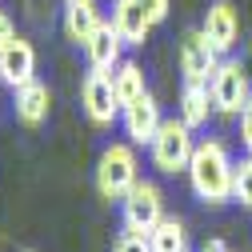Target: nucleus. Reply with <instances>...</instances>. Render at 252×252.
<instances>
[{
    "mask_svg": "<svg viewBox=\"0 0 252 252\" xmlns=\"http://www.w3.org/2000/svg\"><path fill=\"white\" fill-rule=\"evenodd\" d=\"M232 180H236V160L220 140H196V152L188 160V184L196 200L204 204H228L232 200Z\"/></svg>",
    "mask_w": 252,
    "mask_h": 252,
    "instance_id": "f257e3e1",
    "label": "nucleus"
},
{
    "mask_svg": "<svg viewBox=\"0 0 252 252\" xmlns=\"http://www.w3.org/2000/svg\"><path fill=\"white\" fill-rule=\"evenodd\" d=\"M96 192L100 200H124L128 196V188L140 180V160H136V144L128 140H112L104 152H100V160H96Z\"/></svg>",
    "mask_w": 252,
    "mask_h": 252,
    "instance_id": "f03ea898",
    "label": "nucleus"
},
{
    "mask_svg": "<svg viewBox=\"0 0 252 252\" xmlns=\"http://www.w3.org/2000/svg\"><path fill=\"white\" fill-rule=\"evenodd\" d=\"M192 152H196V140H192V128L172 116L164 120L160 128H156L152 144H148V156H152V168L156 172H164V176H176V172H188V160H192Z\"/></svg>",
    "mask_w": 252,
    "mask_h": 252,
    "instance_id": "7ed1b4c3",
    "label": "nucleus"
},
{
    "mask_svg": "<svg viewBox=\"0 0 252 252\" xmlns=\"http://www.w3.org/2000/svg\"><path fill=\"white\" fill-rule=\"evenodd\" d=\"M208 92H212V104H216L220 116H240V108L252 100V76L240 60L224 56L220 68L212 72V80H208Z\"/></svg>",
    "mask_w": 252,
    "mask_h": 252,
    "instance_id": "20e7f679",
    "label": "nucleus"
},
{
    "mask_svg": "<svg viewBox=\"0 0 252 252\" xmlns=\"http://www.w3.org/2000/svg\"><path fill=\"white\" fill-rule=\"evenodd\" d=\"M120 204H124V232L148 236L164 220V192H160V184H152V180H136Z\"/></svg>",
    "mask_w": 252,
    "mask_h": 252,
    "instance_id": "39448f33",
    "label": "nucleus"
},
{
    "mask_svg": "<svg viewBox=\"0 0 252 252\" xmlns=\"http://www.w3.org/2000/svg\"><path fill=\"white\" fill-rule=\"evenodd\" d=\"M80 104H84V116L88 124H96V128H108V124L120 116V96H116V84H112V72H96L88 68L84 84H80Z\"/></svg>",
    "mask_w": 252,
    "mask_h": 252,
    "instance_id": "423d86ee",
    "label": "nucleus"
},
{
    "mask_svg": "<svg viewBox=\"0 0 252 252\" xmlns=\"http://www.w3.org/2000/svg\"><path fill=\"white\" fill-rule=\"evenodd\" d=\"M180 72H184V84H208L212 72L220 68V56L212 48V40L204 36V28H188V32L180 36Z\"/></svg>",
    "mask_w": 252,
    "mask_h": 252,
    "instance_id": "0eeeda50",
    "label": "nucleus"
},
{
    "mask_svg": "<svg viewBox=\"0 0 252 252\" xmlns=\"http://www.w3.org/2000/svg\"><path fill=\"white\" fill-rule=\"evenodd\" d=\"M28 80H36V48L28 36H12L4 48H0V84H8L12 92L24 88Z\"/></svg>",
    "mask_w": 252,
    "mask_h": 252,
    "instance_id": "6e6552de",
    "label": "nucleus"
},
{
    "mask_svg": "<svg viewBox=\"0 0 252 252\" xmlns=\"http://www.w3.org/2000/svg\"><path fill=\"white\" fill-rule=\"evenodd\" d=\"M120 124H124V136H128L136 148H140V144H152L156 128L164 124L156 96H152V92H144V96H136L132 104H124V108H120Z\"/></svg>",
    "mask_w": 252,
    "mask_h": 252,
    "instance_id": "1a4fd4ad",
    "label": "nucleus"
},
{
    "mask_svg": "<svg viewBox=\"0 0 252 252\" xmlns=\"http://www.w3.org/2000/svg\"><path fill=\"white\" fill-rule=\"evenodd\" d=\"M200 28H204V36L212 40V48H216L220 56H228V52L240 44V12H236L232 0H216V4H208Z\"/></svg>",
    "mask_w": 252,
    "mask_h": 252,
    "instance_id": "9d476101",
    "label": "nucleus"
},
{
    "mask_svg": "<svg viewBox=\"0 0 252 252\" xmlns=\"http://www.w3.org/2000/svg\"><path fill=\"white\" fill-rule=\"evenodd\" d=\"M84 60H88V68H96V72H112L124 60V40H120L112 20H104L96 32H92V40L84 44Z\"/></svg>",
    "mask_w": 252,
    "mask_h": 252,
    "instance_id": "9b49d317",
    "label": "nucleus"
},
{
    "mask_svg": "<svg viewBox=\"0 0 252 252\" xmlns=\"http://www.w3.org/2000/svg\"><path fill=\"white\" fill-rule=\"evenodd\" d=\"M112 24H116L120 40L132 44V48H140V44L148 40V32L156 28L152 16H148V8L140 4V0H116V4H112Z\"/></svg>",
    "mask_w": 252,
    "mask_h": 252,
    "instance_id": "f8f14e48",
    "label": "nucleus"
},
{
    "mask_svg": "<svg viewBox=\"0 0 252 252\" xmlns=\"http://www.w3.org/2000/svg\"><path fill=\"white\" fill-rule=\"evenodd\" d=\"M64 36L76 44V48H84L88 40H92V32L104 24V16H100V4L96 0H64Z\"/></svg>",
    "mask_w": 252,
    "mask_h": 252,
    "instance_id": "ddd939ff",
    "label": "nucleus"
},
{
    "mask_svg": "<svg viewBox=\"0 0 252 252\" xmlns=\"http://www.w3.org/2000/svg\"><path fill=\"white\" fill-rule=\"evenodd\" d=\"M16 120L24 124V128H40V124L48 120V108H52V92L44 80H28L24 88H16Z\"/></svg>",
    "mask_w": 252,
    "mask_h": 252,
    "instance_id": "4468645a",
    "label": "nucleus"
},
{
    "mask_svg": "<svg viewBox=\"0 0 252 252\" xmlns=\"http://www.w3.org/2000/svg\"><path fill=\"white\" fill-rule=\"evenodd\" d=\"M216 112V104H212V92H208V84H184V92H180V104H176V116L188 124V128H204L208 124V116Z\"/></svg>",
    "mask_w": 252,
    "mask_h": 252,
    "instance_id": "2eb2a0df",
    "label": "nucleus"
},
{
    "mask_svg": "<svg viewBox=\"0 0 252 252\" xmlns=\"http://www.w3.org/2000/svg\"><path fill=\"white\" fill-rule=\"evenodd\" d=\"M112 84H116L120 104H132L136 96H144V92H148V84H144V68L136 64V60H120V64L112 68Z\"/></svg>",
    "mask_w": 252,
    "mask_h": 252,
    "instance_id": "dca6fc26",
    "label": "nucleus"
},
{
    "mask_svg": "<svg viewBox=\"0 0 252 252\" xmlns=\"http://www.w3.org/2000/svg\"><path fill=\"white\" fill-rule=\"evenodd\" d=\"M148 244H152V252H188V232H184V220L164 216L160 224L148 232Z\"/></svg>",
    "mask_w": 252,
    "mask_h": 252,
    "instance_id": "f3484780",
    "label": "nucleus"
},
{
    "mask_svg": "<svg viewBox=\"0 0 252 252\" xmlns=\"http://www.w3.org/2000/svg\"><path fill=\"white\" fill-rule=\"evenodd\" d=\"M232 200H240L252 212V156L236 160V180H232Z\"/></svg>",
    "mask_w": 252,
    "mask_h": 252,
    "instance_id": "a211bd4d",
    "label": "nucleus"
},
{
    "mask_svg": "<svg viewBox=\"0 0 252 252\" xmlns=\"http://www.w3.org/2000/svg\"><path fill=\"white\" fill-rule=\"evenodd\" d=\"M112 252H152V244H148V236H140V232H124Z\"/></svg>",
    "mask_w": 252,
    "mask_h": 252,
    "instance_id": "6ab92c4d",
    "label": "nucleus"
},
{
    "mask_svg": "<svg viewBox=\"0 0 252 252\" xmlns=\"http://www.w3.org/2000/svg\"><path fill=\"white\" fill-rule=\"evenodd\" d=\"M240 144H244V152L252 156V100L240 108Z\"/></svg>",
    "mask_w": 252,
    "mask_h": 252,
    "instance_id": "aec40b11",
    "label": "nucleus"
},
{
    "mask_svg": "<svg viewBox=\"0 0 252 252\" xmlns=\"http://www.w3.org/2000/svg\"><path fill=\"white\" fill-rule=\"evenodd\" d=\"M140 4L148 8V16H152V24H164V20H168V8H172L168 0H140Z\"/></svg>",
    "mask_w": 252,
    "mask_h": 252,
    "instance_id": "412c9836",
    "label": "nucleus"
},
{
    "mask_svg": "<svg viewBox=\"0 0 252 252\" xmlns=\"http://www.w3.org/2000/svg\"><path fill=\"white\" fill-rule=\"evenodd\" d=\"M12 36H16V24H12V16H8L4 8H0V48H4Z\"/></svg>",
    "mask_w": 252,
    "mask_h": 252,
    "instance_id": "4be33fe9",
    "label": "nucleus"
},
{
    "mask_svg": "<svg viewBox=\"0 0 252 252\" xmlns=\"http://www.w3.org/2000/svg\"><path fill=\"white\" fill-rule=\"evenodd\" d=\"M200 252H228V244H224V240H204Z\"/></svg>",
    "mask_w": 252,
    "mask_h": 252,
    "instance_id": "5701e85b",
    "label": "nucleus"
},
{
    "mask_svg": "<svg viewBox=\"0 0 252 252\" xmlns=\"http://www.w3.org/2000/svg\"><path fill=\"white\" fill-rule=\"evenodd\" d=\"M24 252H32V248H24Z\"/></svg>",
    "mask_w": 252,
    "mask_h": 252,
    "instance_id": "b1692460",
    "label": "nucleus"
}]
</instances>
